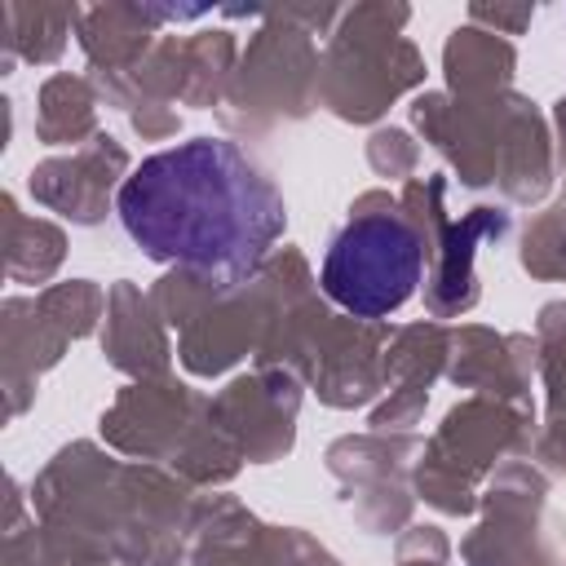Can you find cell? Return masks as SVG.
<instances>
[{
    "mask_svg": "<svg viewBox=\"0 0 566 566\" xmlns=\"http://www.w3.org/2000/svg\"><path fill=\"white\" fill-rule=\"evenodd\" d=\"M115 208L146 256L230 283L256 274L287 217L274 181L221 137L146 155L119 186Z\"/></svg>",
    "mask_w": 566,
    "mask_h": 566,
    "instance_id": "obj_1",
    "label": "cell"
},
{
    "mask_svg": "<svg viewBox=\"0 0 566 566\" xmlns=\"http://www.w3.org/2000/svg\"><path fill=\"white\" fill-rule=\"evenodd\" d=\"M420 283V234L394 212L354 217L327 248L323 292L358 318L398 310Z\"/></svg>",
    "mask_w": 566,
    "mask_h": 566,
    "instance_id": "obj_2",
    "label": "cell"
}]
</instances>
